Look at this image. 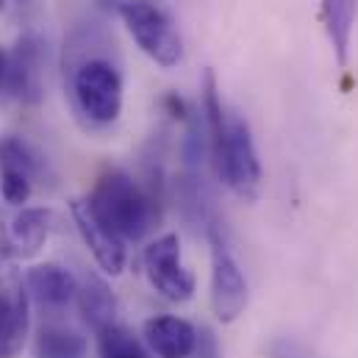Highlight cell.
I'll use <instances>...</instances> for the list:
<instances>
[{
    "label": "cell",
    "mask_w": 358,
    "mask_h": 358,
    "mask_svg": "<svg viewBox=\"0 0 358 358\" xmlns=\"http://www.w3.org/2000/svg\"><path fill=\"white\" fill-rule=\"evenodd\" d=\"M358 0H322V20L325 31L331 39V48L336 53L339 64H348V50H350V36L356 25Z\"/></svg>",
    "instance_id": "5bb4252c"
},
{
    "label": "cell",
    "mask_w": 358,
    "mask_h": 358,
    "mask_svg": "<svg viewBox=\"0 0 358 358\" xmlns=\"http://www.w3.org/2000/svg\"><path fill=\"white\" fill-rule=\"evenodd\" d=\"M197 328L180 317H153L145 322V342L159 358H192Z\"/></svg>",
    "instance_id": "30bf717a"
},
{
    "label": "cell",
    "mask_w": 358,
    "mask_h": 358,
    "mask_svg": "<svg viewBox=\"0 0 358 358\" xmlns=\"http://www.w3.org/2000/svg\"><path fill=\"white\" fill-rule=\"evenodd\" d=\"M194 358H220V348H217V336L208 331V328H200L197 331V339H194Z\"/></svg>",
    "instance_id": "d6986e66"
},
{
    "label": "cell",
    "mask_w": 358,
    "mask_h": 358,
    "mask_svg": "<svg viewBox=\"0 0 358 358\" xmlns=\"http://www.w3.org/2000/svg\"><path fill=\"white\" fill-rule=\"evenodd\" d=\"M203 120H206V134H208V153L214 156L220 180L242 200H256L259 186H262V162L256 153V142H253L248 120L225 108L217 92L214 73H206Z\"/></svg>",
    "instance_id": "6da1fadb"
},
{
    "label": "cell",
    "mask_w": 358,
    "mask_h": 358,
    "mask_svg": "<svg viewBox=\"0 0 358 358\" xmlns=\"http://www.w3.org/2000/svg\"><path fill=\"white\" fill-rule=\"evenodd\" d=\"M78 311L84 317V322L90 325L94 334H100L103 328L114 325L117 322V297L111 292V286L97 278V275H90L81 286H78Z\"/></svg>",
    "instance_id": "4fadbf2b"
},
{
    "label": "cell",
    "mask_w": 358,
    "mask_h": 358,
    "mask_svg": "<svg viewBox=\"0 0 358 358\" xmlns=\"http://www.w3.org/2000/svg\"><path fill=\"white\" fill-rule=\"evenodd\" d=\"M97 356L100 358H150L142 342L120 322L103 328L97 334Z\"/></svg>",
    "instance_id": "e0dca14e"
},
{
    "label": "cell",
    "mask_w": 358,
    "mask_h": 358,
    "mask_svg": "<svg viewBox=\"0 0 358 358\" xmlns=\"http://www.w3.org/2000/svg\"><path fill=\"white\" fill-rule=\"evenodd\" d=\"M272 358H314L303 345L297 342H289V339H280L272 345Z\"/></svg>",
    "instance_id": "ffe728a7"
},
{
    "label": "cell",
    "mask_w": 358,
    "mask_h": 358,
    "mask_svg": "<svg viewBox=\"0 0 358 358\" xmlns=\"http://www.w3.org/2000/svg\"><path fill=\"white\" fill-rule=\"evenodd\" d=\"M73 97L87 120L97 125H111L122 111L120 70L103 56L78 62L73 70Z\"/></svg>",
    "instance_id": "3957f363"
},
{
    "label": "cell",
    "mask_w": 358,
    "mask_h": 358,
    "mask_svg": "<svg viewBox=\"0 0 358 358\" xmlns=\"http://www.w3.org/2000/svg\"><path fill=\"white\" fill-rule=\"evenodd\" d=\"M120 17L134 36V42L142 48L145 56H150L162 67H176L183 56L180 36L170 14L153 3V0H125L120 6Z\"/></svg>",
    "instance_id": "277c9868"
},
{
    "label": "cell",
    "mask_w": 358,
    "mask_h": 358,
    "mask_svg": "<svg viewBox=\"0 0 358 358\" xmlns=\"http://www.w3.org/2000/svg\"><path fill=\"white\" fill-rule=\"evenodd\" d=\"M11 94L22 103H39L42 87V42L34 34H25L17 39L11 50Z\"/></svg>",
    "instance_id": "ba28073f"
},
{
    "label": "cell",
    "mask_w": 358,
    "mask_h": 358,
    "mask_svg": "<svg viewBox=\"0 0 358 358\" xmlns=\"http://www.w3.org/2000/svg\"><path fill=\"white\" fill-rule=\"evenodd\" d=\"M34 192V180L22 173H11V170H0V194L8 206H25L28 197Z\"/></svg>",
    "instance_id": "ac0fdd59"
},
{
    "label": "cell",
    "mask_w": 358,
    "mask_h": 358,
    "mask_svg": "<svg viewBox=\"0 0 358 358\" xmlns=\"http://www.w3.org/2000/svg\"><path fill=\"white\" fill-rule=\"evenodd\" d=\"M36 358H87V339L62 325H45L34 342Z\"/></svg>",
    "instance_id": "9a60e30c"
},
{
    "label": "cell",
    "mask_w": 358,
    "mask_h": 358,
    "mask_svg": "<svg viewBox=\"0 0 358 358\" xmlns=\"http://www.w3.org/2000/svg\"><path fill=\"white\" fill-rule=\"evenodd\" d=\"M25 292L42 306V308H64L78 294V280L70 269L62 264H36L25 275Z\"/></svg>",
    "instance_id": "9c48e42d"
},
{
    "label": "cell",
    "mask_w": 358,
    "mask_h": 358,
    "mask_svg": "<svg viewBox=\"0 0 358 358\" xmlns=\"http://www.w3.org/2000/svg\"><path fill=\"white\" fill-rule=\"evenodd\" d=\"M142 264L150 286L170 303H186L194 294V275L180 264V242L176 234H164L145 248Z\"/></svg>",
    "instance_id": "8992f818"
},
{
    "label": "cell",
    "mask_w": 358,
    "mask_h": 358,
    "mask_svg": "<svg viewBox=\"0 0 358 358\" xmlns=\"http://www.w3.org/2000/svg\"><path fill=\"white\" fill-rule=\"evenodd\" d=\"M70 211H73V222H76L84 245L94 256L97 267L103 269L106 275H120L125 269V245H122V239L92 211L90 200H73Z\"/></svg>",
    "instance_id": "52a82bcc"
},
{
    "label": "cell",
    "mask_w": 358,
    "mask_h": 358,
    "mask_svg": "<svg viewBox=\"0 0 358 358\" xmlns=\"http://www.w3.org/2000/svg\"><path fill=\"white\" fill-rule=\"evenodd\" d=\"M94 3H97L100 8H106V11H114V8L120 11V6H122L125 0H94Z\"/></svg>",
    "instance_id": "7402d4cb"
},
{
    "label": "cell",
    "mask_w": 358,
    "mask_h": 358,
    "mask_svg": "<svg viewBox=\"0 0 358 358\" xmlns=\"http://www.w3.org/2000/svg\"><path fill=\"white\" fill-rule=\"evenodd\" d=\"M28 325V294L22 289L0 292V358H14L22 350Z\"/></svg>",
    "instance_id": "7c38bea8"
},
{
    "label": "cell",
    "mask_w": 358,
    "mask_h": 358,
    "mask_svg": "<svg viewBox=\"0 0 358 358\" xmlns=\"http://www.w3.org/2000/svg\"><path fill=\"white\" fill-rule=\"evenodd\" d=\"M0 94H11V53L0 48Z\"/></svg>",
    "instance_id": "44dd1931"
},
{
    "label": "cell",
    "mask_w": 358,
    "mask_h": 358,
    "mask_svg": "<svg viewBox=\"0 0 358 358\" xmlns=\"http://www.w3.org/2000/svg\"><path fill=\"white\" fill-rule=\"evenodd\" d=\"M92 211L125 242L145 239L159 225V200L125 170H106L87 197Z\"/></svg>",
    "instance_id": "7a4b0ae2"
},
{
    "label": "cell",
    "mask_w": 358,
    "mask_h": 358,
    "mask_svg": "<svg viewBox=\"0 0 358 358\" xmlns=\"http://www.w3.org/2000/svg\"><path fill=\"white\" fill-rule=\"evenodd\" d=\"M206 234L211 239V311L220 322H234L248 308V280L222 236V225L217 222Z\"/></svg>",
    "instance_id": "5b68a950"
},
{
    "label": "cell",
    "mask_w": 358,
    "mask_h": 358,
    "mask_svg": "<svg viewBox=\"0 0 358 358\" xmlns=\"http://www.w3.org/2000/svg\"><path fill=\"white\" fill-rule=\"evenodd\" d=\"M0 170L22 173V176H28L34 180L42 176L45 164H42L39 153L28 142H22L17 136H0Z\"/></svg>",
    "instance_id": "2e32d148"
},
{
    "label": "cell",
    "mask_w": 358,
    "mask_h": 358,
    "mask_svg": "<svg viewBox=\"0 0 358 358\" xmlns=\"http://www.w3.org/2000/svg\"><path fill=\"white\" fill-rule=\"evenodd\" d=\"M3 8H6V0H0V11H3Z\"/></svg>",
    "instance_id": "603a6c76"
},
{
    "label": "cell",
    "mask_w": 358,
    "mask_h": 358,
    "mask_svg": "<svg viewBox=\"0 0 358 358\" xmlns=\"http://www.w3.org/2000/svg\"><path fill=\"white\" fill-rule=\"evenodd\" d=\"M50 231H53V211L50 208H42V206L22 208L11 220V228H8L14 256H22V259L36 256L45 248Z\"/></svg>",
    "instance_id": "8fae6325"
}]
</instances>
